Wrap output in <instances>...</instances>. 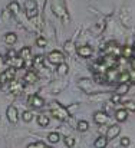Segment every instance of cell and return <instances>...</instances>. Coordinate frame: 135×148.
Listing matches in <instances>:
<instances>
[{
	"instance_id": "obj_1",
	"label": "cell",
	"mask_w": 135,
	"mask_h": 148,
	"mask_svg": "<svg viewBox=\"0 0 135 148\" xmlns=\"http://www.w3.org/2000/svg\"><path fill=\"white\" fill-rule=\"evenodd\" d=\"M50 112H52V115H53L56 119H59V121H66V119L69 118L68 109H66L65 106H62L59 102H52V103H50Z\"/></svg>"
},
{
	"instance_id": "obj_2",
	"label": "cell",
	"mask_w": 135,
	"mask_h": 148,
	"mask_svg": "<svg viewBox=\"0 0 135 148\" xmlns=\"http://www.w3.org/2000/svg\"><path fill=\"white\" fill-rule=\"evenodd\" d=\"M53 12H55V14H56L58 17L69 20L68 13H66V7H65V4H63L62 1H59V0H58V1H53Z\"/></svg>"
},
{
	"instance_id": "obj_3",
	"label": "cell",
	"mask_w": 135,
	"mask_h": 148,
	"mask_svg": "<svg viewBox=\"0 0 135 148\" xmlns=\"http://www.w3.org/2000/svg\"><path fill=\"white\" fill-rule=\"evenodd\" d=\"M14 76H16V68L12 66V68H9V69H6V71H3L0 73V84L10 82V81L14 79Z\"/></svg>"
},
{
	"instance_id": "obj_4",
	"label": "cell",
	"mask_w": 135,
	"mask_h": 148,
	"mask_svg": "<svg viewBox=\"0 0 135 148\" xmlns=\"http://www.w3.org/2000/svg\"><path fill=\"white\" fill-rule=\"evenodd\" d=\"M47 59H49V62L53 63V65H60V63H63L65 56H63L62 52H59V50H53V52H50V53L47 55Z\"/></svg>"
},
{
	"instance_id": "obj_5",
	"label": "cell",
	"mask_w": 135,
	"mask_h": 148,
	"mask_svg": "<svg viewBox=\"0 0 135 148\" xmlns=\"http://www.w3.org/2000/svg\"><path fill=\"white\" fill-rule=\"evenodd\" d=\"M6 115H7V119H9L12 124H16L17 119H19V111H17V108L13 106V105H10V106L7 108Z\"/></svg>"
},
{
	"instance_id": "obj_6",
	"label": "cell",
	"mask_w": 135,
	"mask_h": 148,
	"mask_svg": "<svg viewBox=\"0 0 135 148\" xmlns=\"http://www.w3.org/2000/svg\"><path fill=\"white\" fill-rule=\"evenodd\" d=\"M93 121L98 125H103V124L108 122V114L103 112V111H98V112L93 114Z\"/></svg>"
},
{
	"instance_id": "obj_7",
	"label": "cell",
	"mask_w": 135,
	"mask_h": 148,
	"mask_svg": "<svg viewBox=\"0 0 135 148\" xmlns=\"http://www.w3.org/2000/svg\"><path fill=\"white\" fill-rule=\"evenodd\" d=\"M119 134H121V127H119L118 124H114V125H111V127L108 128V131H106V138H108V140H114V138H116Z\"/></svg>"
},
{
	"instance_id": "obj_8",
	"label": "cell",
	"mask_w": 135,
	"mask_h": 148,
	"mask_svg": "<svg viewBox=\"0 0 135 148\" xmlns=\"http://www.w3.org/2000/svg\"><path fill=\"white\" fill-rule=\"evenodd\" d=\"M9 91L12 92V94H14V95H17V94H20L22 91H23V85L20 84V82H17V81H10L9 82Z\"/></svg>"
},
{
	"instance_id": "obj_9",
	"label": "cell",
	"mask_w": 135,
	"mask_h": 148,
	"mask_svg": "<svg viewBox=\"0 0 135 148\" xmlns=\"http://www.w3.org/2000/svg\"><path fill=\"white\" fill-rule=\"evenodd\" d=\"M29 103L32 106H35V108H42L45 105V101H43V98H40L39 95H32L29 98Z\"/></svg>"
},
{
	"instance_id": "obj_10",
	"label": "cell",
	"mask_w": 135,
	"mask_h": 148,
	"mask_svg": "<svg viewBox=\"0 0 135 148\" xmlns=\"http://www.w3.org/2000/svg\"><path fill=\"white\" fill-rule=\"evenodd\" d=\"M7 62L12 63L13 68H16V69H22V68L25 66V59H22L20 56H16V58H13V59H9Z\"/></svg>"
},
{
	"instance_id": "obj_11",
	"label": "cell",
	"mask_w": 135,
	"mask_h": 148,
	"mask_svg": "<svg viewBox=\"0 0 135 148\" xmlns=\"http://www.w3.org/2000/svg\"><path fill=\"white\" fill-rule=\"evenodd\" d=\"M25 82H27V84H35V82H38V73L36 72H33V71H29V72H26V75H25Z\"/></svg>"
},
{
	"instance_id": "obj_12",
	"label": "cell",
	"mask_w": 135,
	"mask_h": 148,
	"mask_svg": "<svg viewBox=\"0 0 135 148\" xmlns=\"http://www.w3.org/2000/svg\"><path fill=\"white\" fill-rule=\"evenodd\" d=\"M115 118H116L118 122L127 121V118H128V111H127L125 108H124V109H118V111L115 112Z\"/></svg>"
},
{
	"instance_id": "obj_13",
	"label": "cell",
	"mask_w": 135,
	"mask_h": 148,
	"mask_svg": "<svg viewBox=\"0 0 135 148\" xmlns=\"http://www.w3.org/2000/svg\"><path fill=\"white\" fill-rule=\"evenodd\" d=\"M76 52H78V55L82 56V58H89L90 55H92V48H90V46H81V48L76 49Z\"/></svg>"
},
{
	"instance_id": "obj_14",
	"label": "cell",
	"mask_w": 135,
	"mask_h": 148,
	"mask_svg": "<svg viewBox=\"0 0 135 148\" xmlns=\"http://www.w3.org/2000/svg\"><path fill=\"white\" fill-rule=\"evenodd\" d=\"M108 138L106 137H98L96 140H95V143H93V145H95V148H105L106 145H108Z\"/></svg>"
},
{
	"instance_id": "obj_15",
	"label": "cell",
	"mask_w": 135,
	"mask_h": 148,
	"mask_svg": "<svg viewBox=\"0 0 135 148\" xmlns=\"http://www.w3.org/2000/svg\"><path fill=\"white\" fill-rule=\"evenodd\" d=\"M19 56H20L22 59H25V60H29V59L32 58V50H30V48H27V46L22 48L20 52H19Z\"/></svg>"
},
{
	"instance_id": "obj_16",
	"label": "cell",
	"mask_w": 135,
	"mask_h": 148,
	"mask_svg": "<svg viewBox=\"0 0 135 148\" xmlns=\"http://www.w3.org/2000/svg\"><path fill=\"white\" fill-rule=\"evenodd\" d=\"M128 91H130V82H125V84H119V86L116 88V94H119V95H125V94H128Z\"/></svg>"
},
{
	"instance_id": "obj_17",
	"label": "cell",
	"mask_w": 135,
	"mask_h": 148,
	"mask_svg": "<svg viewBox=\"0 0 135 148\" xmlns=\"http://www.w3.org/2000/svg\"><path fill=\"white\" fill-rule=\"evenodd\" d=\"M4 42H6L7 45H14V43L17 42V36H16L14 33H6Z\"/></svg>"
},
{
	"instance_id": "obj_18",
	"label": "cell",
	"mask_w": 135,
	"mask_h": 148,
	"mask_svg": "<svg viewBox=\"0 0 135 148\" xmlns=\"http://www.w3.org/2000/svg\"><path fill=\"white\" fill-rule=\"evenodd\" d=\"M122 55H124V58H127V59H131L132 56H134V48L132 46H124V49H122Z\"/></svg>"
},
{
	"instance_id": "obj_19",
	"label": "cell",
	"mask_w": 135,
	"mask_h": 148,
	"mask_svg": "<svg viewBox=\"0 0 135 148\" xmlns=\"http://www.w3.org/2000/svg\"><path fill=\"white\" fill-rule=\"evenodd\" d=\"M38 124L40 125V127H43V128H46L47 125H49V116L47 115H38Z\"/></svg>"
},
{
	"instance_id": "obj_20",
	"label": "cell",
	"mask_w": 135,
	"mask_h": 148,
	"mask_svg": "<svg viewBox=\"0 0 135 148\" xmlns=\"http://www.w3.org/2000/svg\"><path fill=\"white\" fill-rule=\"evenodd\" d=\"M7 9H9V10H10L13 14H17V13L20 12V4H19L17 1H10Z\"/></svg>"
},
{
	"instance_id": "obj_21",
	"label": "cell",
	"mask_w": 135,
	"mask_h": 148,
	"mask_svg": "<svg viewBox=\"0 0 135 148\" xmlns=\"http://www.w3.org/2000/svg\"><path fill=\"white\" fill-rule=\"evenodd\" d=\"M68 71H69V68H68V65L63 62V63H60V65H58V69H56V72H58V75H60V76H65L66 73H68Z\"/></svg>"
},
{
	"instance_id": "obj_22",
	"label": "cell",
	"mask_w": 135,
	"mask_h": 148,
	"mask_svg": "<svg viewBox=\"0 0 135 148\" xmlns=\"http://www.w3.org/2000/svg\"><path fill=\"white\" fill-rule=\"evenodd\" d=\"M76 128H78V131L85 132V131H88V130H89V122H88V121H78Z\"/></svg>"
},
{
	"instance_id": "obj_23",
	"label": "cell",
	"mask_w": 135,
	"mask_h": 148,
	"mask_svg": "<svg viewBox=\"0 0 135 148\" xmlns=\"http://www.w3.org/2000/svg\"><path fill=\"white\" fill-rule=\"evenodd\" d=\"M59 140H60V135H59L58 132H50V134L47 135V141H49L50 144H56V143H59Z\"/></svg>"
},
{
	"instance_id": "obj_24",
	"label": "cell",
	"mask_w": 135,
	"mask_h": 148,
	"mask_svg": "<svg viewBox=\"0 0 135 148\" xmlns=\"http://www.w3.org/2000/svg\"><path fill=\"white\" fill-rule=\"evenodd\" d=\"M116 81H119V84H125V82L131 81V78H130V72H124V73L118 75V79H116Z\"/></svg>"
},
{
	"instance_id": "obj_25",
	"label": "cell",
	"mask_w": 135,
	"mask_h": 148,
	"mask_svg": "<svg viewBox=\"0 0 135 148\" xmlns=\"http://www.w3.org/2000/svg\"><path fill=\"white\" fill-rule=\"evenodd\" d=\"M106 52H108V53H114V56H116V55L119 53V49H118V46H116L115 43H109L108 48H106Z\"/></svg>"
},
{
	"instance_id": "obj_26",
	"label": "cell",
	"mask_w": 135,
	"mask_h": 148,
	"mask_svg": "<svg viewBox=\"0 0 135 148\" xmlns=\"http://www.w3.org/2000/svg\"><path fill=\"white\" fill-rule=\"evenodd\" d=\"M25 7H26V10H36V1L35 0H27L25 3Z\"/></svg>"
},
{
	"instance_id": "obj_27",
	"label": "cell",
	"mask_w": 135,
	"mask_h": 148,
	"mask_svg": "<svg viewBox=\"0 0 135 148\" xmlns=\"http://www.w3.org/2000/svg\"><path fill=\"white\" fill-rule=\"evenodd\" d=\"M124 108H125L127 111H132V112H135V102L134 101H127V102L124 103Z\"/></svg>"
},
{
	"instance_id": "obj_28",
	"label": "cell",
	"mask_w": 135,
	"mask_h": 148,
	"mask_svg": "<svg viewBox=\"0 0 135 148\" xmlns=\"http://www.w3.org/2000/svg\"><path fill=\"white\" fill-rule=\"evenodd\" d=\"M22 118H23V121H25V122H30V121H32V118H33V114H32L30 111H25V112H23V115H22Z\"/></svg>"
},
{
	"instance_id": "obj_29",
	"label": "cell",
	"mask_w": 135,
	"mask_h": 148,
	"mask_svg": "<svg viewBox=\"0 0 135 148\" xmlns=\"http://www.w3.org/2000/svg\"><path fill=\"white\" fill-rule=\"evenodd\" d=\"M63 141H65V145L69 147V148H72L75 145V138H72V137H65Z\"/></svg>"
},
{
	"instance_id": "obj_30",
	"label": "cell",
	"mask_w": 135,
	"mask_h": 148,
	"mask_svg": "<svg viewBox=\"0 0 135 148\" xmlns=\"http://www.w3.org/2000/svg\"><path fill=\"white\" fill-rule=\"evenodd\" d=\"M121 99H122V95H119V94L115 92V94L111 97V102H112V105H116V103L121 102Z\"/></svg>"
},
{
	"instance_id": "obj_31",
	"label": "cell",
	"mask_w": 135,
	"mask_h": 148,
	"mask_svg": "<svg viewBox=\"0 0 135 148\" xmlns=\"http://www.w3.org/2000/svg\"><path fill=\"white\" fill-rule=\"evenodd\" d=\"M27 148H46V144L42 141H38V143H33L30 145H27Z\"/></svg>"
},
{
	"instance_id": "obj_32",
	"label": "cell",
	"mask_w": 135,
	"mask_h": 148,
	"mask_svg": "<svg viewBox=\"0 0 135 148\" xmlns=\"http://www.w3.org/2000/svg\"><path fill=\"white\" fill-rule=\"evenodd\" d=\"M33 65H35V66H42V65H43V56H40V55L36 56L35 60H33Z\"/></svg>"
},
{
	"instance_id": "obj_33",
	"label": "cell",
	"mask_w": 135,
	"mask_h": 148,
	"mask_svg": "<svg viewBox=\"0 0 135 148\" xmlns=\"http://www.w3.org/2000/svg\"><path fill=\"white\" fill-rule=\"evenodd\" d=\"M46 43H47V42H46L45 38H38V39H36V45H38L39 48H45Z\"/></svg>"
},
{
	"instance_id": "obj_34",
	"label": "cell",
	"mask_w": 135,
	"mask_h": 148,
	"mask_svg": "<svg viewBox=\"0 0 135 148\" xmlns=\"http://www.w3.org/2000/svg\"><path fill=\"white\" fill-rule=\"evenodd\" d=\"M130 144H131V140H130L128 137L121 138V145H122V147H130Z\"/></svg>"
},
{
	"instance_id": "obj_35",
	"label": "cell",
	"mask_w": 135,
	"mask_h": 148,
	"mask_svg": "<svg viewBox=\"0 0 135 148\" xmlns=\"http://www.w3.org/2000/svg\"><path fill=\"white\" fill-rule=\"evenodd\" d=\"M16 56H17V53H16V52H14L13 49L7 50V55H6V58H7V59H6V60H9V59H13V58H16Z\"/></svg>"
},
{
	"instance_id": "obj_36",
	"label": "cell",
	"mask_w": 135,
	"mask_h": 148,
	"mask_svg": "<svg viewBox=\"0 0 135 148\" xmlns=\"http://www.w3.org/2000/svg\"><path fill=\"white\" fill-rule=\"evenodd\" d=\"M26 14H27V17H29V19L36 17V16H38V10H26Z\"/></svg>"
},
{
	"instance_id": "obj_37",
	"label": "cell",
	"mask_w": 135,
	"mask_h": 148,
	"mask_svg": "<svg viewBox=\"0 0 135 148\" xmlns=\"http://www.w3.org/2000/svg\"><path fill=\"white\" fill-rule=\"evenodd\" d=\"M95 82H96V84H102V82H103V76H102V75L99 76V73H96V75H95Z\"/></svg>"
},
{
	"instance_id": "obj_38",
	"label": "cell",
	"mask_w": 135,
	"mask_h": 148,
	"mask_svg": "<svg viewBox=\"0 0 135 148\" xmlns=\"http://www.w3.org/2000/svg\"><path fill=\"white\" fill-rule=\"evenodd\" d=\"M130 78H131V81H134L135 82V69L130 71Z\"/></svg>"
},
{
	"instance_id": "obj_39",
	"label": "cell",
	"mask_w": 135,
	"mask_h": 148,
	"mask_svg": "<svg viewBox=\"0 0 135 148\" xmlns=\"http://www.w3.org/2000/svg\"><path fill=\"white\" fill-rule=\"evenodd\" d=\"M3 68H4V58L0 55V71H1Z\"/></svg>"
},
{
	"instance_id": "obj_40",
	"label": "cell",
	"mask_w": 135,
	"mask_h": 148,
	"mask_svg": "<svg viewBox=\"0 0 135 148\" xmlns=\"http://www.w3.org/2000/svg\"><path fill=\"white\" fill-rule=\"evenodd\" d=\"M132 63H134V69H135V59H134V60H132Z\"/></svg>"
},
{
	"instance_id": "obj_41",
	"label": "cell",
	"mask_w": 135,
	"mask_h": 148,
	"mask_svg": "<svg viewBox=\"0 0 135 148\" xmlns=\"http://www.w3.org/2000/svg\"><path fill=\"white\" fill-rule=\"evenodd\" d=\"M132 48H134V53H135V43H134V46H132Z\"/></svg>"
},
{
	"instance_id": "obj_42",
	"label": "cell",
	"mask_w": 135,
	"mask_h": 148,
	"mask_svg": "<svg viewBox=\"0 0 135 148\" xmlns=\"http://www.w3.org/2000/svg\"><path fill=\"white\" fill-rule=\"evenodd\" d=\"M46 148H50V147H46Z\"/></svg>"
}]
</instances>
